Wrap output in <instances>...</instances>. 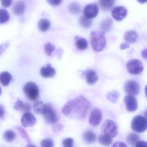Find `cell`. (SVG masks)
Segmentation results:
<instances>
[{
    "label": "cell",
    "mask_w": 147,
    "mask_h": 147,
    "mask_svg": "<svg viewBox=\"0 0 147 147\" xmlns=\"http://www.w3.org/2000/svg\"><path fill=\"white\" fill-rule=\"evenodd\" d=\"M91 107V103L84 96H80L68 101L63 106L62 111L68 117L83 120Z\"/></svg>",
    "instance_id": "6da1fadb"
},
{
    "label": "cell",
    "mask_w": 147,
    "mask_h": 147,
    "mask_svg": "<svg viewBox=\"0 0 147 147\" xmlns=\"http://www.w3.org/2000/svg\"><path fill=\"white\" fill-rule=\"evenodd\" d=\"M91 45L94 51L100 52L105 49L106 39L103 32L92 31L90 35Z\"/></svg>",
    "instance_id": "7a4b0ae2"
},
{
    "label": "cell",
    "mask_w": 147,
    "mask_h": 147,
    "mask_svg": "<svg viewBox=\"0 0 147 147\" xmlns=\"http://www.w3.org/2000/svg\"><path fill=\"white\" fill-rule=\"evenodd\" d=\"M23 91L26 97L31 101H35L39 97L38 86L33 82H28L24 85Z\"/></svg>",
    "instance_id": "3957f363"
},
{
    "label": "cell",
    "mask_w": 147,
    "mask_h": 147,
    "mask_svg": "<svg viewBox=\"0 0 147 147\" xmlns=\"http://www.w3.org/2000/svg\"><path fill=\"white\" fill-rule=\"evenodd\" d=\"M45 121L49 124H55L58 122V118L55 111L50 104L45 105L42 113Z\"/></svg>",
    "instance_id": "277c9868"
},
{
    "label": "cell",
    "mask_w": 147,
    "mask_h": 147,
    "mask_svg": "<svg viewBox=\"0 0 147 147\" xmlns=\"http://www.w3.org/2000/svg\"><path fill=\"white\" fill-rule=\"evenodd\" d=\"M131 128L137 132H144L147 129V119L141 115L135 117L131 121Z\"/></svg>",
    "instance_id": "5b68a950"
},
{
    "label": "cell",
    "mask_w": 147,
    "mask_h": 147,
    "mask_svg": "<svg viewBox=\"0 0 147 147\" xmlns=\"http://www.w3.org/2000/svg\"><path fill=\"white\" fill-rule=\"evenodd\" d=\"M101 131L104 134L112 138L115 137L118 134L117 125L111 120H107L104 122L101 127Z\"/></svg>",
    "instance_id": "8992f818"
},
{
    "label": "cell",
    "mask_w": 147,
    "mask_h": 147,
    "mask_svg": "<svg viewBox=\"0 0 147 147\" xmlns=\"http://www.w3.org/2000/svg\"><path fill=\"white\" fill-rule=\"evenodd\" d=\"M126 68L128 72L132 75L139 74L144 69L142 63L137 59L130 60L126 64Z\"/></svg>",
    "instance_id": "52a82bcc"
},
{
    "label": "cell",
    "mask_w": 147,
    "mask_h": 147,
    "mask_svg": "<svg viewBox=\"0 0 147 147\" xmlns=\"http://www.w3.org/2000/svg\"><path fill=\"white\" fill-rule=\"evenodd\" d=\"M124 89L125 92L129 95L135 96L139 93L140 86L136 81L130 80L125 84Z\"/></svg>",
    "instance_id": "ba28073f"
},
{
    "label": "cell",
    "mask_w": 147,
    "mask_h": 147,
    "mask_svg": "<svg viewBox=\"0 0 147 147\" xmlns=\"http://www.w3.org/2000/svg\"><path fill=\"white\" fill-rule=\"evenodd\" d=\"M102 117L101 111L98 108H94L91 111L89 116V124L92 126H97L100 123Z\"/></svg>",
    "instance_id": "9c48e42d"
},
{
    "label": "cell",
    "mask_w": 147,
    "mask_h": 147,
    "mask_svg": "<svg viewBox=\"0 0 147 147\" xmlns=\"http://www.w3.org/2000/svg\"><path fill=\"white\" fill-rule=\"evenodd\" d=\"M98 7L95 4H90L85 7L83 10L84 16L88 18H94L98 13Z\"/></svg>",
    "instance_id": "30bf717a"
},
{
    "label": "cell",
    "mask_w": 147,
    "mask_h": 147,
    "mask_svg": "<svg viewBox=\"0 0 147 147\" xmlns=\"http://www.w3.org/2000/svg\"><path fill=\"white\" fill-rule=\"evenodd\" d=\"M127 14V10L123 7L118 6L114 7L111 12L113 18L117 21H121L125 18Z\"/></svg>",
    "instance_id": "8fae6325"
},
{
    "label": "cell",
    "mask_w": 147,
    "mask_h": 147,
    "mask_svg": "<svg viewBox=\"0 0 147 147\" xmlns=\"http://www.w3.org/2000/svg\"><path fill=\"white\" fill-rule=\"evenodd\" d=\"M21 121L22 125L26 128L34 125L36 122V119L32 113L29 112L24 113Z\"/></svg>",
    "instance_id": "7c38bea8"
},
{
    "label": "cell",
    "mask_w": 147,
    "mask_h": 147,
    "mask_svg": "<svg viewBox=\"0 0 147 147\" xmlns=\"http://www.w3.org/2000/svg\"><path fill=\"white\" fill-rule=\"evenodd\" d=\"M124 101L125 103L126 109L129 111H135L137 109V100L134 96L128 95L125 96Z\"/></svg>",
    "instance_id": "4fadbf2b"
},
{
    "label": "cell",
    "mask_w": 147,
    "mask_h": 147,
    "mask_svg": "<svg viewBox=\"0 0 147 147\" xmlns=\"http://www.w3.org/2000/svg\"><path fill=\"white\" fill-rule=\"evenodd\" d=\"M56 70L51 64H48L46 67H43L40 69V74L44 78L52 77L55 75Z\"/></svg>",
    "instance_id": "5bb4252c"
},
{
    "label": "cell",
    "mask_w": 147,
    "mask_h": 147,
    "mask_svg": "<svg viewBox=\"0 0 147 147\" xmlns=\"http://www.w3.org/2000/svg\"><path fill=\"white\" fill-rule=\"evenodd\" d=\"M16 111H19L23 113L29 112L31 110V107L30 105L27 103H24L22 100L18 99L13 107Z\"/></svg>",
    "instance_id": "9a60e30c"
},
{
    "label": "cell",
    "mask_w": 147,
    "mask_h": 147,
    "mask_svg": "<svg viewBox=\"0 0 147 147\" xmlns=\"http://www.w3.org/2000/svg\"><path fill=\"white\" fill-rule=\"evenodd\" d=\"M85 76L86 82L88 84L93 85L96 83L98 77L97 73L94 70L88 69L85 72Z\"/></svg>",
    "instance_id": "2e32d148"
},
{
    "label": "cell",
    "mask_w": 147,
    "mask_h": 147,
    "mask_svg": "<svg viewBox=\"0 0 147 147\" xmlns=\"http://www.w3.org/2000/svg\"><path fill=\"white\" fill-rule=\"evenodd\" d=\"M26 4L24 2L21 1L15 3L13 8V13L17 16H20L24 13L25 11Z\"/></svg>",
    "instance_id": "e0dca14e"
},
{
    "label": "cell",
    "mask_w": 147,
    "mask_h": 147,
    "mask_svg": "<svg viewBox=\"0 0 147 147\" xmlns=\"http://www.w3.org/2000/svg\"><path fill=\"white\" fill-rule=\"evenodd\" d=\"M124 38L127 43H134L137 41L138 34L135 31H128L125 34Z\"/></svg>",
    "instance_id": "ac0fdd59"
},
{
    "label": "cell",
    "mask_w": 147,
    "mask_h": 147,
    "mask_svg": "<svg viewBox=\"0 0 147 147\" xmlns=\"http://www.w3.org/2000/svg\"><path fill=\"white\" fill-rule=\"evenodd\" d=\"M11 75L8 72H3L0 75V82L4 86H7L11 81Z\"/></svg>",
    "instance_id": "d6986e66"
},
{
    "label": "cell",
    "mask_w": 147,
    "mask_h": 147,
    "mask_svg": "<svg viewBox=\"0 0 147 147\" xmlns=\"http://www.w3.org/2000/svg\"><path fill=\"white\" fill-rule=\"evenodd\" d=\"M83 138L86 143L89 144L94 143L96 140V135L91 131H85L83 134Z\"/></svg>",
    "instance_id": "ffe728a7"
},
{
    "label": "cell",
    "mask_w": 147,
    "mask_h": 147,
    "mask_svg": "<svg viewBox=\"0 0 147 147\" xmlns=\"http://www.w3.org/2000/svg\"><path fill=\"white\" fill-rule=\"evenodd\" d=\"M76 45L78 49L83 51L87 49L88 43L85 38L76 36Z\"/></svg>",
    "instance_id": "44dd1931"
},
{
    "label": "cell",
    "mask_w": 147,
    "mask_h": 147,
    "mask_svg": "<svg viewBox=\"0 0 147 147\" xmlns=\"http://www.w3.org/2000/svg\"><path fill=\"white\" fill-rule=\"evenodd\" d=\"M116 0H99L100 5L104 11H109L113 7Z\"/></svg>",
    "instance_id": "7402d4cb"
},
{
    "label": "cell",
    "mask_w": 147,
    "mask_h": 147,
    "mask_svg": "<svg viewBox=\"0 0 147 147\" xmlns=\"http://www.w3.org/2000/svg\"><path fill=\"white\" fill-rule=\"evenodd\" d=\"M50 26V21L47 19H41L38 21V28L41 32H44L47 31Z\"/></svg>",
    "instance_id": "603a6c76"
},
{
    "label": "cell",
    "mask_w": 147,
    "mask_h": 147,
    "mask_svg": "<svg viewBox=\"0 0 147 147\" xmlns=\"http://www.w3.org/2000/svg\"><path fill=\"white\" fill-rule=\"evenodd\" d=\"M98 141L100 144L105 146H110L113 143L111 137L105 134L99 136Z\"/></svg>",
    "instance_id": "cb8c5ba5"
},
{
    "label": "cell",
    "mask_w": 147,
    "mask_h": 147,
    "mask_svg": "<svg viewBox=\"0 0 147 147\" xmlns=\"http://www.w3.org/2000/svg\"><path fill=\"white\" fill-rule=\"evenodd\" d=\"M140 137L138 134L134 133H131L127 136L126 140L127 143L130 145L136 146L137 142L139 141Z\"/></svg>",
    "instance_id": "d4e9b609"
},
{
    "label": "cell",
    "mask_w": 147,
    "mask_h": 147,
    "mask_svg": "<svg viewBox=\"0 0 147 147\" xmlns=\"http://www.w3.org/2000/svg\"><path fill=\"white\" fill-rule=\"evenodd\" d=\"M79 24L80 25L85 29L90 28L92 24V19L87 18L85 16H82L79 19Z\"/></svg>",
    "instance_id": "484cf974"
},
{
    "label": "cell",
    "mask_w": 147,
    "mask_h": 147,
    "mask_svg": "<svg viewBox=\"0 0 147 147\" xmlns=\"http://www.w3.org/2000/svg\"><path fill=\"white\" fill-rule=\"evenodd\" d=\"M69 11L72 14H78L81 11V7L79 3L77 2H73L69 5Z\"/></svg>",
    "instance_id": "4316f807"
},
{
    "label": "cell",
    "mask_w": 147,
    "mask_h": 147,
    "mask_svg": "<svg viewBox=\"0 0 147 147\" xmlns=\"http://www.w3.org/2000/svg\"><path fill=\"white\" fill-rule=\"evenodd\" d=\"M45 105L43 102L41 100H37L33 104V108L34 112L36 114H42Z\"/></svg>",
    "instance_id": "83f0119b"
},
{
    "label": "cell",
    "mask_w": 147,
    "mask_h": 147,
    "mask_svg": "<svg viewBox=\"0 0 147 147\" xmlns=\"http://www.w3.org/2000/svg\"><path fill=\"white\" fill-rule=\"evenodd\" d=\"M112 24V21L110 18L107 19L102 21L100 24V29L103 32L110 30Z\"/></svg>",
    "instance_id": "f1b7e54d"
},
{
    "label": "cell",
    "mask_w": 147,
    "mask_h": 147,
    "mask_svg": "<svg viewBox=\"0 0 147 147\" xmlns=\"http://www.w3.org/2000/svg\"><path fill=\"white\" fill-rule=\"evenodd\" d=\"M16 134L12 130H7L5 131L3 135V138L7 142H12L15 139Z\"/></svg>",
    "instance_id": "f546056e"
},
{
    "label": "cell",
    "mask_w": 147,
    "mask_h": 147,
    "mask_svg": "<svg viewBox=\"0 0 147 147\" xmlns=\"http://www.w3.org/2000/svg\"><path fill=\"white\" fill-rule=\"evenodd\" d=\"M10 16L9 13L5 9L0 10V24H5L10 19Z\"/></svg>",
    "instance_id": "4dcf8cb0"
},
{
    "label": "cell",
    "mask_w": 147,
    "mask_h": 147,
    "mask_svg": "<svg viewBox=\"0 0 147 147\" xmlns=\"http://www.w3.org/2000/svg\"><path fill=\"white\" fill-rule=\"evenodd\" d=\"M119 96V93L116 90H113L109 92L107 94V99L113 103H116Z\"/></svg>",
    "instance_id": "1f68e13d"
},
{
    "label": "cell",
    "mask_w": 147,
    "mask_h": 147,
    "mask_svg": "<svg viewBox=\"0 0 147 147\" xmlns=\"http://www.w3.org/2000/svg\"><path fill=\"white\" fill-rule=\"evenodd\" d=\"M16 129L18 130L20 136L27 142V143H28V144H32L28 133L23 128L20 127H17Z\"/></svg>",
    "instance_id": "d6a6232c"
},
{
    "label": "cell",
    "mask_w": 147,
    "mask_h": 147,
    "mask_svg": "<svg viewBox=\"0 0 147 147\" xmlns=\"http://www.w3.org/2000/svg\"><path fill=\"white\" fill-rule=\"evenodd\" d=\"M55 47L50 42L45 44L44 46L45 51L46 55L49 56L52 55V53L55 50Z\"/></svg>",
    "instance_id": "836d02e7"
},
{
    "label": "cell",
    "mask_w": 147,
    "mask_h": 147,
    "mask_svg": "<svg viewBox=\"0 0 147 147\" xmlns=\"http://www.w3.org/2000/svg\"><path fill=\"white\" fill-rule=\"evenodd\" d=\"M41 146L42 147H53L54 146V142L50 138H45L41 141Z\"/></svg>",
    "instance_id": "e575fe53"
},
{
    "label": "cell",
    "mask_w": 147,
    "mask_h": 147,
    "mask_svg": "<svg viewBox=\"0 0 147 147\" xmlns=\"http://www.w3.org/2000/svg\"><path fill=\"white\" fill-rule=\"evenodd\" d=\"M63 147H72L74 146V139L72 138H67L64 139L62 142Z\"/></svg>",
    "instance_id": "d590c367"
},
{
    "label": "cell",
    "mask_w": 147,
    "mask_h": 147,
    "mask_svg": "<svg viewBox=\"0 0 147 147\" xmlns=\"http://www.w3.org/2000/svg\"><path fill=\"white\" fill-rule=\"evenodd\" d=\"M13 0H1V4L2 6L5 7H8L11 5Z\"/></svg>",
    "instance_id": "8d00e7d4"
},
{
    "label": "cell",
    "mask_w": 147,
    "mask_h": 147,
    "mask_svg": "<svg viewBox=\"0 0 147 147\" xmlns=\"http://www.w3.org/2000/svg\"><path fill=\"white\" fill-rule=\"evenodd\" d=\"M47 1L50 5L53 6L59 5L63 1V0H47Z\"/></svg>",
    "instance_id": "74e56055"
},
{
    "label": "cell",
    "mask_w": 147,
    "mask_h": 147,
    "mask_svg": "<svg viewBox=\"0 0 147 147\" xmlns=\"http://www.w3.org/2000/svg\"><path fill=\"white\" fill-rule=\"evenodd\" d=\"M63 129V126L61 124L56 125L53 126V130L55 132L61 131Z\"/></svg>",
    "instance_id": "f35d334b"
},
{
    "label": "cell",
    "mask_w": 147,
    "mask_h": 147,
    "mask_svg": "<svg viewBox=\"0 0 147 147\" xmlns=\"http://www.w3.org/2000/svg\"><path fill=\"white\" fill-rule=\"evenodd\" d=\"M136 146L138 147H147V142L145 141H138Z\"/></svg>",
    "instance_id": "ab89813d"
},
{
    "label": "cell",
    "mask_w": 147,
    "mask_h": 147,
    "mask_svg": "<svg viewBox=\"0 0 147 147\" xmlns=\"http://www.w3.org/2000/svg\"><path fill=\"white\" fill-rule=\"evenodd\" d=\"M113 146V147H127V145L123 142H117L114 144Z\"/></svg>",
    "instance_id": "60d3db41"
},
{
    "label": "cell",
    "mask_w": 147,
    "mask_h": 147,
    "mask_svg": "<svg viewBox=\"0 0 147 147\" xmlns=\"http://www.w3.org/2000/svg\"><path fill=\"white\" fill-rule=\"evenodd\" d=\"M5 111L4 107L1 105V118L2 119L5 117Z\"/></svg>",
    "instance_id": "b9f144b4"
},
{
    "label": "cell",
    "mask_w": 147,
    "mask_h": 147,
    "mask_svg": "<svg viewBox=\"0 0 147 147\" xmlns=\"http://www.w3.org/2000/svg\"><path fill=\"white\" fill-rule=\"evenodd\" d=\"M129 48V45L127 44V43H123L120 45V49L121 50Z\"/></svg>",
    "instance_id": "7bdbcfd3"
},
{
    "label": "cell",
    "mask_w": 147,
    "mask_h": 147,
    "mask_svg": "<svg viewBox=\"0 0 147 147\" xmlns=\"http://www.w3.org/2000/svg\"><path fill=\"white\" fill-rule=\"evenodd\" d=\"M142 57L144 59H147V49H145L142 51Z\"/></svg>",
    "instance_id": "ee69618b"
},
{
    "label": "cell",
    "mask_w": 147,
    "mask_h": 147,
    "mask_svg": "<svg viewBox=\"0 0 147 147\" xmlns=\"http://www.w3.org/2000/svg\"><path fill=\"white\" fill-rule=\"evenodd\" d=\"M139 3L141 4H144V3L147 2V0H137Z\"/></svg>",
    "instance_id": "f6af8a7d"
},
{
    "label": "cell",
    "mask_w": 147,
    "mask_h": 147,
    "mask_svg": "<svg viewBox=\"0 0 147 147\" xmlns=\"http://www.w3.org/2000/svg\"><path fill=\"white\" fill-rule=\"evenodd\" d=\"M145 95H146V97L147 98V85L146 86V87H145Z\"/></svg>",
    "instance_id": "bcb514c9"
},
{
    "label": "cell",
    "mask_w": 147,
    "mask_h": 147,
    "mask_svg": "<svg viewBox=\"0 0 147 147\" xmlns=\"http://www.w3.org/2000/svg\"><path fill=\"white\" fill-rule=\"evenodd\" d=\"M144 115L145 116V118L147 119V110L144 112Z\"/></svg>",
    "instance_id": "7dc6e473"
}]
</instances>
